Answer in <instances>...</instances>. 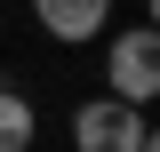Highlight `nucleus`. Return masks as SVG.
<instances>
[{
    "mask_svg": "<svg viewBox=\"0 0 160 152\" xmlns=\"http://www.w3.org/2000/svg\"><path fill=\"white\" fill-rule=\"evenodd\" d=\"M104 96H112V104H136V112L160 96V32L152 24L104 32Z\"/></svg>",
    "mask_w": 160,
    "mask_h": 152,
    "instance_id": "obj_1",
    "label": "nucleus"
},
{
    "mask_svg": "<svg viewBox=\"0 0 160 152\" xmlns=\"http://www.w3.org/2000/svg\"><path fill=\"white\" fill-rule=\"evenodd\" d=\"M152 152H160V144H152Z\"/></svg>",
    "mask_w": 160,
    "mask_h": 152,
    "instance_id": "obj_5",
    "label": "nucleus"
},
{
    "mask_svg": "<svg viewBox=\"0 0 160 152\" xmlns=\"http://www.w3.org/2000/svg\"><path fill=\"white\" fill-rule=\"evenodd\" d=\"M32 24L56 48H88V40L112 32V0H32Z\"/></svg>",
    "mask_w": 160,
    "mask_h": 152,
    "instance_id": "obj_3",
    "label": "nucleus"
},
{
    "mask_svg": "<svg viewBox=\"0 0 160 152\" xmlns=\"http://www.w3.org/2000/svg\"><path fill=\"white\" fill-rule=\"evenodd\" d=\"M32 136H40V112H32V96L0 80V152H32Z\"/></svg>",
    "mask_w": 160,
    "mask_h": 152,
    "instance_id": "obj_4",
    "label": "nucleus"
},
{
    "mask_svg": "<svg viewBox=\"0 0 160 152\" xmlns=\"http://www.w3.org/2000/svg\"><path fill=\"white\" fill-rule=\"evenodd\" d=\"M152 120L136 104H112V96H88L72 104V152H152Z\"/></svg>",
    "mask_w": 160,
    "mask_h": 152,
    "instance_id": "obj_2",
    "label": "nucleus"
}]
</instances>
